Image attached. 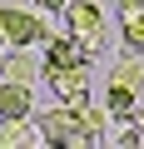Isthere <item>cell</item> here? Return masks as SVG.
Here are the masks:
<instances>
[{
    "label": "cell",
    "mask_w": 144,
    "mask_h": 149,
    "mask_svg": "<svg viewBox=\"0 0 144 149\" xmlns=\"http://www.w3.org/2000/svg\"><path fill=\"white\" fill-rule=\"evenodd\" d=\"M65 35H75L90 55L104 50V5L95 0H70L65 5Z\"/></svg>",
    "instance_id": "obj_1"
},
{
    "label": "cell",
    "mask_w": 144,
    "mask_h": 149,
    "mask_svg": "<svg viewBox=\"0 0 144 149\" xmlns=\"http://www.w3.org/2000/svg\"><path fill=\"white\" fill-rule=\"evenodd\" d=\"M35 129H40V144H55V149H65V144H75V139H80V114H75V109L60 100L55 109L35 114Z\"/></svg>",
    "instance_id": "obj_4"
},
{
    "label": "cell",
    "mask_w": 144,
    "mask_h": 149,
    "mask_svg": "<svg viewBox=\"0 0 144 149\" xmlns=\"http://www.w3.org/2000/svg\"><path fill=\"white\" fill-rule=\"evenodd\" d=\"M119 35L129 55H144V5H124L119 10Z\"/></svg>",
    "instance_id": "obj_9"
},
{
    "label": "cell",
    "mask_w": 144,
    "mask_h": 149,
    "mask_svg": "<svg viewBox=\"0 0 144 149\" xmlns=\"http://www.w3.org/2000/svg\"><path fill=\"white\" fill-rule=\"evenodd\" d=\"M109 119H114V114H109L104 104H85V109H80V139H75V144H104V139H109Z\"/></svg>",
    "instance_id": "obj_6"
},
{
    "label": "cell",
    "mask_w": 144,
    "mask_h": 149,
    "mask_svg": "<svg viewBox=\"0 0 144 149\" xmlns=\"http://www.w3.org/2000/svg\"><path fill=\"white\" fill-rule=\"evenodd\" d=\"M139 100H144V95H139V90H129V85H114V80L104 85V109H109L114 119H134Z\"/></svg>",
    "instance_id": "obj_8"
},
{
    "label": "cell",
    "mask_w": 144,
    "mask_h": 149,
    "mask_svg": "<svg viewBox=\"0 0 144 149\" xmlns=\"http://www.w3.org/2000/svg\"><path fill=\"white\" fill-rule=\"evenodd\" d=\"M20 114H35V95H30V85H20V80H0V119H20Z\"/></svg>",
    "instance_id": "obj_5"
},
{
    "label": "cell",
    "mask_w": 144,
    "mask_h": 149,
    "mask_svg": "<svg viewBox=\"0 0 144 149\" xmlns=\"http://www.w3.org/2000/svg\"><path fill=\"white\" fill-rule=\"evenodd\" d=\"M35 139H40V129H35V119H30V114H20V119H0V149L35 144Z\"/></svg>",
    "instance_id": "obj_10"
},
{
    "label": "cell",
    "mask_w": 144,
    "mask_h": 149,
    "mask_svg": "<svg viewBox=\"0 0 144 149\" xmlns=\"http://www.w3.org/2000/svg\"><path fill=\"white\" fill-rule=\"evenodd\" d=\"M0 30H5L10 45H40L55 35L45 10H35V5H0Z\"/></svg>",
    "instance_id": "obj_2"
},
{
    "label": "cell",
    "mask_w": 144,
    "mask_h": 149,
    "mask_svg": "<svg viewBox=\"0 0 144 149\" xmlns=\"http://www.w3.org/2000/svg\"><path fill=\"white\" fill-rule=\"evenodd\" d=\"M124 5H144V0H119V10H124Z\"/></svg>",
    "instance_id": "obj_15"
},
{
    "label": "cell",
    "mask_w": 144,
    "mask_h": 149,
    "mask_svg": "<svg viewBox=\"0 0 144 149\" xmlns=\"http://www.w3.org/2000/svg\"><path fill=\"white\" fill-rule=\"evenodd\" d=\"M109 80H114V85H129V90L144 95V55H124V60L109 70Z\"/></svg>",
    "instance_id": "obj_11"
},
{
    "label": "cell",
    "mask_w": 144,
    "mask_h": 149,
    "mask_svg": "<svg viewBox=\"0 0 144 149\" xmlns=\"http://www.w3.org/2000/svg\"><path fill=\"white\" fill-rule=\"evenodd\" d=\"M40 74H45V85H50L70 109H75V114L90 104V60H80V65H60V70H40Z\"/></svg>",
    "instance_id": "obj_3"
},
{
    "label": "cell",
    "mask_w": 144,
    "mask_h": 149,
    "mask_svg": "<svg viewBox=\"0 0 144 149\" xmlns=\"http://www.w3.org/2000/svg\"><path fill=\"white\" fill-rule=\"evenodd\" d=\"M5 50H10V40H5V30H0V55H5Z\"/></svg>",
    "instance_id": "obj_14"
},
{
    "label": "cell",
    "mask_w": 144,
    "mask_h": 149,
    "mask_svg": "<svg viewBox=\"0 0 144 149\" xmlns=\"http://www.w3.org/2000/svg\"><path fill=\"white\" fill-rule=\"evenodd\" d=\"M30 5H35V10H45V15H65L70 0H30Z\"/></svg>",
    "instance_id": "obj_12"
},
{
    "label": "cell",
    "mask_w": 144,
    "mask_h": 149,
    "mask_svg": "<svg viewBox=\"0 0 144 149\" xmlns=\"http://www.w3.org/2000/svg\"><path fill=\"white\" fill-rule=\"evenodd\" d=\"M0 80H20V85H30V80H35L30 45H10L5 55H0Z\"/></svg>",
    "instance_id": "obj_7"
},
{
    "label": "cell",
    "mask_w": 144,
    "mask_h": 149,
    "mask_svg": "<svg viewBox=\"0 0 144 149\" xmlns=\"http://www.w3.org/2000/svg\"><path fill=\"white\" fill-rule=\"evenodd\" d=\"M134 124H139V134H144V100H139V109H134Z\"/></svg>",
    "instance_id": "obj_13"
}]
</instances>
